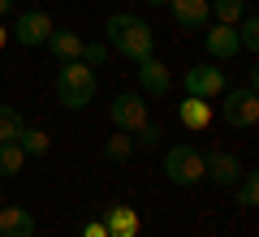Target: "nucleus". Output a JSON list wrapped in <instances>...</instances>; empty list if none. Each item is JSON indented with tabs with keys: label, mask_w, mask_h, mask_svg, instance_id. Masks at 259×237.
I'll return each instance as SVG.
<instances>
[{
	"label": "nucleus",
	"mask_w": 259,
	"mask_h": 237,
	"mask_svg": "<svg viewBox=\"0 0 259 237\" xmlns=\"http://www.w3.org/2000/svg\"><path fill=\"white\" fill-rule=\"evenodd\" d=\"M22 129H26V117L13 104H0V143H18Z\"/></svg>",
	"instance_id": "17"
},
{
	"label": "nucleus",
	"mask_w": 259,
	"mask_h": 237,
	"mask_svg": "<svg viewBox=\"0 0 259 237\" xmlns=\"http://www.w3.org/2000/svg\"><path fill=\"white\" fill-rule=\"evenodd\" d=\"M82 237H108L104 220H87V224H82Z\"/></svg>",
	"instance_id": "25"
},
{
	"label": "nucleus",
	"mask_w": 259,
	"mask_h": 237,
	"mask_svg": "<svg viewBox=\"0 0 259 237\" xmlns=\"http://www.w3.org/2000/svg\"><path fill=\"white\" fill-rule=\"evenodd\" d=\"M0 237H35V216L26 207H0Z\"/></svg>",
	"instance_id": "15"
},
{
	"label": "nucleus",
	"mask_w": 259,
	"mask_h": 237,
	"mask_svg": "<svg viewBox=\"0 0 259 237\" xmlns=\"http://www.w3.org/2000/svg\"><path fill=\"white\" fill-rule=\"evenodd\" d=\"M18 147H22V151H26V155H48V147H52V138H48L44 134V129H22V138H18Z\"/></svg>",
	"instance_id": "21"
},
{
	"label": "nucleus",
	"mask_w": 259,
	"mask_h": 237,
	"mask_svg": "<svg viewBox=\"0 0 259 237\" xmlns=\"http://www.w3.org/2000/svg\"><path fill=\"white\" fill-rule=\"evenodd\" d=\"M203 43H207V56H212V61H233V56L242 52L233 26H212V30L203 35Z\"/></svg>",
	"instance_id": "13"
},
{
	"label": "nucleus",
	"mask_w": 259,
	"mask_h": 237,
	"mask_svg": "<svg viewBox=\"0 0 259 237\" xmlns=\"http://www.w3.org/2000/svg\"><path fill=\"white\" fill-rule=\"evenodd\" d=\"M177 117H182V125L190 129V134H203V129L212 125V104L199 100V95H186V100L177 104Z\"/></svg>",
	"instance_id": "12"
},
{
	"label": "nucleus",
	"mask_w": 259,
	"mask_h": 237,
	"mask_svg": "<svg viewBox=\"0 0 259 237\" xmlns=\"http://www.w3.org/2000/svg\"><path fill=\"white\" fill-rule=\"evenodd\" d=\"M139 86L147 100H164L168 86H173V73L164 69V61H156V56H147V61H139Z\"/></svg>",
	"instance_id": "8"
},
{
	"label": "nucleus",
	"mask_w": 259,
	"mask_h": 237,
	"mask_svg": "<svg viewBox=\"0 0 259 237\" xmlns=\"http://www.w3.org/2000/svg\"><path fill=\"white\" fill-rule=\"evenodd\" d=\"M143 5H151V9H164V5H168V0H143Z\"/></svg>",
	"instance_id": "27"
},
{
	"label": "nucleus",
	"mask_w": 259,
	"mask_h": 237,
	"mask_svg": "<svg viewBox=\"0 0 259 237\" xmlns=\"http://www.w3.org/2000/svg\"><path fill=\"white\" fill-rule=\"evenodd\" d=\"M0 207H5V194H0Z\"/></svg>",
	"instance_id": "29"
},
{
	"label": "nucleus",
	"mask_w": 259,
	"mask_h": 237,
	"mask_svg": "<svg viewBox=\"0 0 259 237\" xmlns=\"http://www.w3.org/2000/svg\"><path fill=\"white\" fill-rule=\"evenodd\" d=\"M5 43H9V30H5V26H0V48H5Z\"/></svg>",
	"instance_id": "28"
},
{
	"label": "nucleus",
	"mask_w": 259,
	"mask_h": 237,
	"mask_svg": "<svg viewBox=\"0 0 259 237\" xmlns=\"http://www.w3.org/2000/svg\"><path fill=\"white\" fill-rule=\"evenodd\" d=\"M182 86H186V95H199V100H221V95L229 91V78H225L221 65L207 61V65H194V69H186Z\"/></svg>",
	"instance_id": "6"
},
{
	"label": "nucleus",
	"mask_w": 259,
	"mask_h": 237,
	"mask_svg": "<svg viewBox=\"0 0 259 237\" xmlns=\"http://www.w3.org/2000/svg\"><path fill=\"white\" fill-rule=\"evenodd\" d=\"M108 117L117 129H125V134H139L143 125L151 121V108H147V95H134V91H121L117 100L108 104Z\"/></svg>",
	"instance_id": "5"
},
{
	"label": "nucleus",
	"mask_w": 259,
	"mask_h": 237,
	"mask_svg": "<svg viewBox=\"0 0 259 237\" xmlns=\"http://www.w3.org/2000/svg\"><path fill=\"white\" fill-rule=\"evenodd\" d=\"M134 138H139L134 147H160V138H164V125H156V121H147V125H143V129H139Z\"/></svg>",
	"instance_id": "24"
},
{
	"label": "nucleus",
	"mask_w": 259,
	"mask_h": 237,
	"mask_svg": "<svg viewBox=\"0 0 259 237\" xmlns=\"http://www.w3.org/2000/svg\"><path fill=\"white\" fill-rule=\"evenodd\" d=\"M207 13L216 18V26H238L246 13V0H207Z\"/></svg>",
	"instance_id": "16"
},
{
	"label": "nucleus",
	"mask_w": 259,
	"mask_h": 237,
	"mask_svg": "<svg viewBox=\"0 0 259 237\" xmlns=\"http://www.w3.org/2000/svg\"><path fill=\"white\" fill-rule=\"evenodd\" d=\"M26 168V151L18 143H0V177H18Z\"/></svg>",
	"instance_id": "19"
},
{
	"label": "nucleus",
	"mask_w": 259,
	"mask_h": 237,
	"mask_svg": "<svg viewBox=\"0 0 259 237\" xmlns=\"http://www.w3.org/2000/svg\"><path fill=\"white\" fill-rule=\"evenodd\" d=\"M164 173L173 185H199L203 181V155L190 143H173L164 151Z\"/></svg>",
	"instance_id": "3"
},
{
	"label": "nucleus",
	"mask_w": 259,
	"mask_h": 237,
	"mask_svg": "<svg viewBox=\"0 0 259 237\" xmlns=\"http://www.w3.org/2000/svg\"><path fill=\"white\" fill-rule=\"evenodd\" d=\"M82 43H87V39L74 35V30H52V35L44 39V48H48L61 65H65V61H78V56H82Z\"/></svg>",
	"instance_id": "14"
},
{
	"label": "nucleus",
	"mask_w": 259,
	"mask_h": 237,
	"mask_svg": "<svg viewBox=\"0 0 259 237\" xmlns=\"http://www.w3.org/2000/svg\"><path fill=\"white\" fill-rule=\"evenodd\" d=\"M233 35H238L242 52H259V18L255 13H242V22L233 26Z\"/></svg>",
	"instance_id": "18"
},
{
	"label": "nucleus",
	"mask_w": 259,
	"mask_h": 237,
	"mask_svg": "<svg viewBox=\"0 0 259 237\" xmlns=\"http://www.w3.org/2000/svg\"><path fill=\"white\" fill-rule=\"evenodd\" d=\"M13 5H18V0H0V18H5V13H9Z\"/></svg>",
	"instance_id": "26"
},
{
	"label": "nucleus",
	"mask_w": 259,
	"mask_h": 237,
	"mask_svg": "<svg viewBox=\"0 0 259 237\" xmlns=\"http://www.w3.org/2000/svg\"><path fill=\"white\" fill-rule=\"evenodd\" d=\"M233 185H238V207H255L259 203V177L255 173H242Z\"/></svg>",
	"instance_id": "22"
},
{
	"label": "nucleus",
	"mask_w": 259,
	"mask_h": 237,
	"mask_svg": "<svg viewBox=\"0 0 259 237\" xmlns=\"http://www.w3.org/2000/svg\"><path fill=\"white\" fill-rule=\"evenodd\" d=\"M52 18H48L44 9H26V13H18V22H13V30H9V39H18L22 48H44V39L52 35Z\"/></svg>",
	"instance_id": "7"
},
{
	"label": "nucleus",
	"mask_w": 259,
	"mask_h": 237,
	"mask_svg": "<svg viewBox=\"0 0 259 237\" xmlns=\"http://www.w3.org/2000/svg\"><path fill=\"white\" fill-rule=\"evenodd\" d=\"M168 13H173V22L182 30H203L207 26V0H168Z\"/></svg>",
	"instance_id": "11"
},
{
	"label": "nucleus",
	"mask_w": 259,
	"mask_h": 237,
	"mask_svg": "<svg viewBox=\"0 0 259 237\" xmlns=\"http://www.w3.org/2000/svg\"><path fill=\"white\" fill-rule=\"evenodd\" d=\"M56 95L69 112H82L95 100V69L82 61H65L61 73H56Z\"/></svg>",
	"instance_id": "2"
},
{
	"label": "nucleus",
	"mask_w": 259,
	"mask_h": 237,
	"mask_svg": "<svg viewBox=\"0 0 259 237\" xmlns=\"http://www.w3.org/2000/svg\"><path fill=\"white\" fill-rule=\"evenodd\" d=\"M221 121H225V125H233V129L259 125V95L246 91V86L225 91V95H221Z\"/></svg>",
	"instance_id": "4"
},
{
	"label": "nucleus",
	"mask_w": 259,
	"mask_h": 237,
	"mask_svg": "<svg viewBox=\"0 0 259 237\" xmlns=\"http://www.w3.org/2000/svg\"><path fill=\"white\" fill-rule=\"evenodd\" d=\"M242 173H246V168H242V160H238V155H229V151L203 155V177H212L216 185H233Z\"/></svg>",
	"instance_id": "10"
},
{
	"label": "nucleus",
	"mask_w": 259,
	"mask_h": 237,
	"mask_svg": "<svg viewBox=\"0 0 259 237\" xmlns=\"http://www.w3.org/2000/svg\"><path fill=\"white\" fill-rule=\"evenodd\" d=\"M104 155H108L112 164H125L130 155H134V134H125V129H117V134L104 143Z\"/></svg>",
	"instance_id": "20"
},
{
	"label": "nucleus",
	"mask_w": 259,
	"mask_h": 237,
	"mask_svg": "<svg viewBox=\"0 0 259 237\" xmlns=\"http://www.w3.org/2000/svg\"><path fill=\"white\" fill-rule=\"evenodd\" d=\"M100 220H104V228H108V237H139V228H143L139 211L125 207V203H108Z\"/></svg>",
	"instance_id": "9"
},
{
	"label": "nucleus",
	"mask_w": 259,
	"mask_h": 237,
	"mask_svg": "<svg viewBox=\"0 0 259 237\" xmlns=\"http://www.w3.org/2000/svg\"><path fill=\"white\" fill-rule=\"evenodd\" d=\"M104 35H108V52H121L125 61H147L151 52H156V35H151V26L143 18H134V13H112L108 22H104Z\"/></svg>",
	"instance_id": "1"
},
{
	"label": "nucleus",
	"mask_w": 259,
	"mask_h": 237,
	"mask_svg": "<svg viewBox=\"0 0 259 237\" xmlns=\"http://www.w3.org/2000/svg\"><path fill=\"white\" fill-rule=\"evenodd\" d=\"M78 61L91 65V69H100V65L108 61V43H100V39H95V43H82V56H78Z\"/></svg>",
	"instance_id": "23"
}]
</instances>
